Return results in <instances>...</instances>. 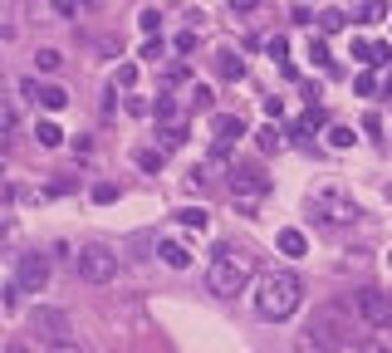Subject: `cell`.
Returning a JSON list of instances; mask_svg holds the SVG:
<instances>
[{
  "mask_svg": "<svg viewBox=\"0 0 392 353\" xmlns=\"http://www.w3.org/2000/svg\"><path fill=\"white\" fill-rule=\"evenodd\" d=\"M211 137H216V157H221L235 137H245V118L240 113H211Z\"/></svg>",
  "mask_w": 392,
  "mask_h": 353,
  "instance_id": "obj_8",
  "label": "cell"
},
{
  "mask_svg": "<svg viewBox=\"0 0 392 353\" xmlns=\"http://www.w3.org/2000/svg\"><path fill=\"white\" fill-rule=\"evenodd\" d=\"M388 265H392V255H388Z\"/></svg>",
  "mask_w": 392,
  "mask_h": 353,
  "instance_id": "obj_38",
  "label": "cell"
},
{
  "mask_svg": "<svg viewBox=\"0 0 392 353\" xmlns=\"http://www.w3.org/2000/svg\"><path fill=\"white\" fill-rule=\"evenodd\" d=\"M113 84H123V89H133V84H137V64H118V74H113Z\"/></svg>",
  "mask_w": 392,
  "mask_h": 353,
  "instance_id": "obj_29",
  "label": "cell"
},
{
  "mask_svg": "<svg viewBox=\"0 0 392 353\" xmlns=\"http://www.w3.org/2000/svg\"><path fill=\"white\" fill-rule=\"evenodd\" d=\"M348 304L373 329H392V295H383V290H358V295H348Z\"/></svg>",
  "mask_w": 392,
  "mask_h": 353,
  "instance_id": "obj_6",
  "label": "cell"
},
{
  "mask_svg": "<svg viewBox=\"0 0 392 353\" xmlns=\"http://www.w3.org/2000/svg\"><path fill=\"white\" fill-rule=\"evenodd\" d=\"M137 162H142L147 172H157V167H162V152H137Z\"/></svg>",
  "mask_w": 392,
  "mask_h": 353,
  "instance_id": "obj_33",
  "label": "cell"
},
{
  "mask_svg": "<svg viewBox=\"0 0 392 353\" xmlns=\"http://www.w3.org/2000/svg\"><path fill=\"white\" fill-rule=\"evenodd\" d=\"M35 137H39V147H59V142H64L59 123H49V118H44V123H35Z\"/></svg>",
  "mask_w": 392,
  "mask_h": 353,
  "instance_id": "obj_15",
  "label": "cell"
},
{
  "mask_svg": "<svg viewBox=\"0 0 392 353\" xmlns=\"http://www.w3.org/2000/svg\"><path fill=\"white\" fill-rule=\"evenodd\" d=\"M35 329L44 334V344H59V339L69 334V319H64L59 309H35Z\"/></svg>",
  "mask_w": 392,
  "mask_h": 353,
  "instance_id": "obj_11",
  "label": "cell"
},
{
  "mask_svg": "<svg viewBox=\"0 0 392 353\" xmlns=\"http://www.w3.org/2000/svg\"><path fill=\"white\" fill-rule=\"evenodd\" d=\"M44 353H84L79 344H69V339H59V344H44Z\"/></svg>",
  "mask_w": 392,
  "mask_h": 353,
  "instance_id": "obj_34",
  "label": "cell"
},
{
  "mask_svg": "<svg viewBox=\"0 0 392 353\" xmlns=\"http://www.w3.org/2000/svg\"><path fill=\"white\" fill-rule=\"evenodd\" d=\"M44 280H49V260H44V255H20L15 285H20V290H44Z\"/></svg>",
  "mask_w": 392,
  "mask_h": 353,
  "instance_id": "obj_10",
  "label": "cell"
},
{
  "mask_svg": "<svg viewBox=\"0 0 392 353\" xmlns=\"http://www.w3.org/2000/svg\"><path fill=\"white\" fill-rule=\"evenodd\" d=\"M177 221H182V226H192V231H206V221H211V216H206L201 206H187V211H177Z\"/></svg>",
  "mask_w": 392,
  "mask_h": 353,
  "instance_id": "obj_20",
  "label": "cell"
},
{
  "mask_svg": "<svg viewBox=\"0 0 392 353\" xmlns=\"http://www.w3.org/2000/svg\"><path fill=\"white\" fill-rule=\"evenodd\" d=\"M265 192H270V177H265L260 167H231V202L255 206Z\"/></svg>",
  "mask_w": 392,
  "mask_h": 353,
  "instance_id": "obj_7",
  "label": "cell"
},
{
  "mask_svg": "<svg viewBox=\"0 0 392 353\" xmlns=\"http://www.w3.org/2000/svg\"><path fill=\"white\" fill-rule=\"evenodd\" d=\"M383 89H388V99H392V69H388V79H383Z\"/></svg>",
  "mask_w": 392,
  "mask_h": 353,
  "instance_id": "obj_37",
  "label": "cell"
},
{
  "mask_svg": "<svg viewBox=\"0 0 392 353\" xmlns=\"http://www.w3.org/2000/svg\"><path fill=\"white\" fill-rule=\"evenodd\" d=\"M211 69H216L221 79H240V74H245V64H240V54H231V49H216V59H211Z\"/></svg>",
  "mask_w": 392,
  "mask_h": 353,
  "instance_id": "obj_12",
  "label": "cell"
},
{
  "mask_svg": "<svg viewBox=\"0 0 392 353\" xmlns=\"http://www.w3.org/2000/svg\"><path fill=\"white\" fill-rule=\"evenodd\" d=\"M314 128H324V109H319V104H309V113L294 123V137H309Z\"/></svg>",
  "mask_w": 392,
  "mask_h": 353,
  "instance_id": "obj_14",
  "label": "cell"
},
{
  "mask_svg": "<svg viewBox=\"0 0 392 353\" xmlns=\"http://www.w3.org/2000/svg\"><path fill=\"white\" fill-rule=\"evenodd\" d=\"M255 147H260V152H280V147H285L280 128H275V123H270V128H260V132H255Z\"/></svg>",
  "mask_w": 392,
  "mask_h": 353,
  "instance_id": "obj_17",
  "label": "cell"
},
{
  "mask_svg": "<svg viewBox=\"0 0 392 353\" xmlns=\"http://www.w3.org/2000/svg\"><path fill=\"white\" fill-rule=\"evenodd\" d=\"M329 142H333V147H353V128H348V123H333V128H329Z\"/></svg>",
  "mask_w": 392,
  "mask_h": 353,
  "instance_id": "obj_25",
  "label": "cell"
},
{
  "mask_svg": "<svg viewBox=\"0 0 392 353\" xmlns=\"http://www.w3.org/2000/svg\"><path fill=\"white\" fill-rule=\"evenodd\" d=\"M388 20V5L383 0H363V25H383Z\"/></svg>",
  "mask_w": 392,
  "mask_h": 353,
  "instance_id": "obj_23",
  "label": "cell"
},
{
  "mask_svg": "<svg viewBox=\"0 0 392 353\" xmlns=\"http://www.w3.org/2000/svg\"><path fill=\"white\" fill-rule=\"evenodd\" d=\"M309 59H314L319 69H333V59H329V44H324V39H309Z\"/></svg>",
  "mask_w": 392,
  "mask_h": 353,
  "instance_id": "obj_24",
  "label": "cell"
},
{
  "mask_svg": "<svg viewBox=\"0 0 392 353\" xmlns=\"http://www.w3.org/2000/svg\"><path fill=\"white\" fill-rule=\"evenodd\" d=\"M35 64H39V74H54V69L64 64V54H59V49H39V54H35Z\"/></svg>",
  "mask_w": 392,
  "mask_h": 353,
  "instance_id": "obj_21",
  "label": "cell"
},
{
  "mask_svg": "<svg viewBox=\"0 0 392 353\" xmlns=\"http://www.w3.org/2000/svg\"><path fill=\"white\" fill-rule=\"evenodd\" d=\"M373 49H378L373 39H353V59H368V64H373Z\"/></svg>",
  "mask_w": 392,
  "mask_h": 353,
  "instance_id": "obj_32",
  "label": "cell"
},
{
  "mask_svg": "<svg viewBox=\"0 0 392 353\" xmlns=\"http://www.w3.org/2000/svg\"><path fill=\"white\" fill-rule=\"evenodd\" d=\"M74 270H79L89 285H108V280L118 275V255H113L108 245H84V250L74 255Z\"/></svg>",
  "mask_w": 392,
  "mask_h": 353,
  "instance_id": "obj_5",
  "label": "cell"
},
{
  "mask_svg": "<svg viewBox=\"0 0 392 353\" xmlns=\"http://www.w3.org/2000/svg\"><path fill=\"white\" fill-rule=\"evenodd\" d=\"M309 216L319 226H348V221H358V206L343 192H314L309 197Z\"/></svg>",
  "mask_w": 392,
  "mask_h": 353,
  "instance_id": "obj_4",
  "label": "cell"
},
{
  "mask_svg": "<svg viewBox=\"0 0 392 353\" xmlns=\"http://www.w3.org/2000/svg\"><path fill=\"white\" fill-rule=\"evenodd\" d=\"M211 99H216V94H211V89H201V84H196L192 94H187V113H211Z\"/></svg>",
  "mask_w": 392,
  "mask_h": 353,
  "instance_id": "obj_19",
  "label": "cell"
},
{
  "mask_svg": "<svg viewBox=\"0 0 392 353\" xmlns=\"http://www.w3.org/2000/svg\"><path fill=\"white\" fill-rule=\"evenodd\" d=\"M358 353H392V339L373 334V339H363V344H358Z\"/></svg>",
  "mask_w": 392,
  "mask_h": 353,
  "instance_id": "obj_28",
  "label": "cell"
},
{
  "mask_svg": "<svg viewBox=\"0 0 392 353\" xmlns=\"http://www.w3.org/2000/svg\"><path fill=\"white\" fill-rule=\"evenodd\" d=\"M353 94H363V99H373V94H378V74H373V69H363V74L353 79Z\"/></svg>",
  "mask_w": 392,
  "mask_h": 353,
  "instance_id": "obj_22",
  "label": "cell"
},
{
  "mask_svg": "<svg viewBox=\"0 0 392 353\" xmlns=\"http://www.w3.org/2000/svg\"><path fill=\"white\" fill-rule=\"evenodd\" d=\"M265 49H270V59H285V54H290V44H285V35H275V39H265Z\"/></svg>",
  "mask_w": 392,
  "mask_h": 353,
  "instance_id": "obj_31",
  "label": "cell"
},
{
  "mask_svg": "<svg viewBox=\"0 0 392 353\" xmlns=\"http://www.w3.org/2000/svg\"><path fill=\"white\" fill-rule=\"evenodd\" d=\"M280 250H285V255H294V260H299V255H304V250H309V240H304V231H294V226H285V231H280Z\"/></svg>",
  "mask_w": 392,
  "mask_h": 353,
  "instance_id": "obj_13",
  "label": "cell"
},
{
  "mask_svg": "<svg viewBox=\"0 0 392 353\" xmlns=\"http://www.w3.org/2000/svg\"><path fill=\"white\" fill-rule=\"evenodd\" d=\"M157 137H162V147H182V142H187V118H182V123H162Z\"/></svg>",
  "mask_w": 392,
  "mask_h": 353,
  "instance_id": "obj_16",
  "label": "cell"
},
{
  "mask_svg": "<svg viewBox=\"0 0 392 353\" xmlns=\"http://www.w3.org/2000/svg\"><path fill=\"white\" fill-rule=\"evenodd\" d=\"M20 94H25V99H35V104H39V109H49V113H59V109L69 104V94H64L59 84H35V79H25V84H20Z\"/></svg>",
  "mask_w": 392,
  "mask_h": 353,
  "instance_id": "obj_9",
  "label": "cell"
},
{
  "mask_svg": "<svg viewBox=\"0 0 392 353\" xmlns=\"http://www.w3.org/2000/svg\"><path fill=\"white\" fill-rule=\"evenodd\" d=\"M348 339H353V304H348V299L319 304V309H314V319H309V344H314V353L343 349Z\"/></svg>",
  "mask_w": 392,
  "mask_h": 353,
  "instance_id": "obj_2",
  "label": "cell"
},
{
  "mask_svg": "<svg viewBox=\"0 0 392 353\" xmlns=\"http://www.w3.org/2000/svg\"><path fill=\"white\" fill-rule=\"evenodd\" d=\"M231 10H255V0H231Z\"/></svg>",
  "mask_w": 392,
  "mask_h": 353,
  "instance_id": "obj_36",
  "label": "cell"
},
{
  "mask_svg": "<svg viewBox=\"0 0 392 353\" xmlns=\"http://www.w3.org/2000/svg\"><path fill=\"white\" fill-rule=\"evenodd\" d=\"M177 49H182V54H192V49H196V35H192V30H187V35H177Z\"/></svg>",
  "mask_w": 392,
  "mask_h": 353,
  "instance_id": "obj_35",
  "label": "cell"
},
{
  "mask_svg": "<svg viewBox=\"0 0 392 353\" xmlns=\"http://www.w3.org/2000/svg\"><path fill=\"white\" fill-rule=\"evenodd\" d=\"M319 30H324V35L343 30V10H324V15H319Z\"/></svg>",
  "mask_w": 392,
  "mask_h": 353,
  "instance_id": "obj_27",
  "label": "cell"
},
{
  "mask_svg": "<svg viewBox=\"0 0 392 353\" xmlns=\"http://www.w3.org/2000/svg\"><path fill=\"white\" fill-rule=\"evenodd\" d=\"M250 275H255V260L245 250H235V245H221L211 255V265H206V290L221 295V299H235L250 285Z\"/></svg>",
  "mask_w": 392,
  "mask_h": 353,
  "instance_id": "obj_1",
  "label": "cell"
},
{
  "mask_svg": "<svg viewBox=\"0 0 392 353\" xmlns=\"http://www.w3.org/2000/svg\"><path fill=\"white\" fill-rule=\"evenodd\" d=\"M94 202H98V206L118 202V182H94Z\"/></svg>",
  "mask_w": 392,
  "mask_h": 353,
  "instance_id": "obj_26",
  "label": "cell"
},
{
  "mask_svg": "<svg viewBox=\"0 0 392 353\" xmlns=\"http://www.w3.org/2000/svg\"><path fill=\"white\" fill-rule=\"evenodd\" d=\"M162 260H167L172 270H187V265H192V255H187V245H177V240H167V245H162Z\"/></svg>",
  "mask_w": 392,
  "mask_h": 353,
  "instance_id": "obj_18",
  "label": "cell"
},
{
  "mask_svg": "<svg viewBox=\"0 0 392 353\" xmlns=\"http://www.w3.org/2000/svg\"><path fill=\"white\" fill-rule=\"evenodd\" d=\"M137 25H142L147 35H157V25H162V15H157V10H142V15H137Z\"/></svg>",
  "mask_w": 392,
  "mask_h": 353,
  "instance_id": "obj_30",
  "label": "cell"
},
{
  "mask_svg": "<svg viewBox=\"0 0 392 353\" xmlns=\"http://www.w3.org/2000/svg\"><path fill=\"white\" fill-rule=\"evenodd\" d=\"M299 295H304V285L294 280L290 270H270L260 280V290H255V309L265 319H290L294 309H299Z\"/></svg>",
  "mask_w": 392,
  "mask_h": 353,
  "instance_id": "obj_3",
  "label": "cell"
}]
</instances>
